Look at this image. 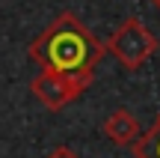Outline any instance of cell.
<instances>
[{"mask_svg": "<svg viewBox=\"0 0 160 158\" xmlns=\"http://www.w3.org/2000/svg\"><path fill=\"white\" fill-rule=\"evenodd\" d=\"M133 158H160V119L133 143Z\"/></svg>", "mask_w": 160, "mask_h": 158, "instance_id": "obj_5", "label": "cell"}, {"mask_svg": "<svg viewBox=\"0 0 160 158\" xmlns=\"http://www.w3.org/2000/svg\"><path fill=\"white\" fill-rule=\"evenodd\" d=\"M157 45H160L157 36L151 33L137 15L125 18V21L110 33V39L104 42L107 54L116 57V63H119L122 69H128V72H137L139 66L157 51Z\"/></svg>", "mask_w": 160, "mask_h": 158, "instance_id": "obj_2", "label": "cell"}, {"mask_svg": "<svg viewBox=\"0 0 160 158\" xmlns=\"http://www.w3.org/2000/svg\"><path fill=\"white\" fill-rule=\"evenodd\" d=\"M154 6H157V9H160V0H154Z\"/></svg>", "mask_w": 160, "mask_h": 158, "instance_id": "obj_7", "label": "cell"}, {"mask_svg": "<svg viewBox=\"0 0 160 158\" xmlns=\"http://www.w3.org/2000/svg\"><path fill=\"white\" fill-rule=\"evenodd\" d=\"M30 90L51 113H59L74 99H80L89 90V84L77 81V78H68V75H57V72H39V78L30 84Z\"/></svg>", "mask_w": 160, "mask_h": 158, "instance_id": "obj_3", "label": "cell"}, {"mask_svg": "<svg viewBox=\"0 0 160 158\" xmlns=\"http://www.w3.org/2000/svg\"><path fill=\"white\" fill-rule=\"evenodd\" d=\"M101 128H104V134H107L116 146H133V143L142 137V125H139V119L133 117L128 107L113 111L107 119H104Z\"/></svg>", "mask_w": 160, "mask_h": 158, "instance_id": "obj_4", "label": "cell"}, {"mask_svg": "<svg viewBox=\"0 0 160 158\" xmlns=\"http://www.w3.org/2000/svg\"><path fill=\"white\" fill-rule=\"evenodd\" d=\"M104 54H107L104 42L74 12H59L30 42V57L42 66V72L68 75V78H77L83 84H92L95 69L104 60Z\"/></svg>", "mask_w": 160, "mask_h": 158, "instance_id": "obj_1", "label": "cell"}, {"mask_svg": "<svg viewBox=\"0 0 160 158\" xmlns=\"http://www.w3.org/2000/svg\"><path fill=\"white\" fill-rule=\"evenodd\" d=\"M48 158H80V155H77V152H71L68 146H57V149H53V152L48 155Z\"/></svg>", "mask_w": 160, "mask_h": 158, "instance_id": "obj_6", "label": "cell"}, {"mask_svg": "<svg viewBox=\"0 0 160 158\" xmlns=\"http://www.w3.org/2000/svg\"><path fill=\"white\" fill-rule=\"evenodd\" d=\"M157 119H160V117H157Z\"/></svg>", "mask_w": 160, "mask_h": 158, "instance_id": "obj_8", "label": "cell"}]
</instances>
